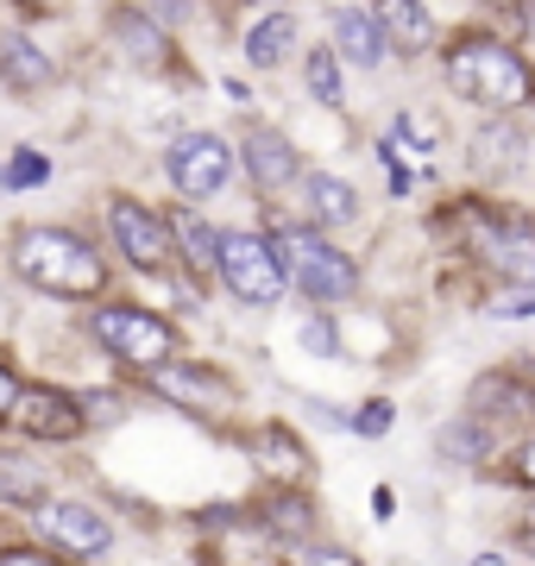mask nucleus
Listing matches in <instances>:
<instances>
[{
	"label": "nucleus",
	"mask_w": 535,
	"mask_h": 566,
	"mask_svg": "<svg viewBox=\"0 0 535 566\" xmlns=\"http://www.w3.org/2000/svg\"><path fill=\"white\" fill-rule=\"evenodd\" d=\"M441 76L479 114H535V63L497 32H460L441 51Z\"/></svg>",
	"instance_id": "obj_1"
},
{
	"label": "nucleus",
	"mask_w": 535,
	"mask_h": 566,
	"mask_svg": "<svg viewBox=\"0 0 535 566\" xmlns=\"http://www.w3.org/2000/svg\"><path fill=\"white\" fill-rule=\"evenodd\" d=\"M13 271L44 296H102L107 290V259L76 233V227H20L13 233Z\"/></svg>",
	"instance_id": "obj_2"
},
{
	"label": "nucleus",
	"mask_w": 535,
	"mask_h": 566,
	"mask_svg": "<svg viewBox=\"0 0 535 566\" xmlns=\"http://www.w3.org/2000/svg\"><path fill=\"white\" fill-rule=\"evenodd\" d=\"M271 240H277V252H284L290 290H303L310 303L328 308V303H347L353 290H359V264H353L315 221H290V227H277Z\"/></svg>",
	"instance_id": "obj_3"
},
{
	"label": "nucleus",
	"mask_w": 535,
	"mask_h": 566,
	"mask_svg": "<svg viewBox=\"0 0 535 566\" xmlns=\"http://www.w3.org/2000/svg\"><path fill=\"white\" fill-rule=\"evenodd\" d=\"M214 277L233 303L246 308H277L290 290V271H284V252L271 233H252V227H227L221 245H214Z\"/></svg>",
	"instance_id": "obj_4"
},
{
	"label": "nucleus",
	"mask_w": 535,
	"mask_h": 566,
	"mask_svg": "<svg viewBox=\"0 0 535 566\" xmlns=\"http://www.w3.org/2000/svg\"><path fill=\"white\" fill-rule=\"evenodd\" d=\"M95 340H102L107 359H120L126 371H165L183 346H177V327L165 315H151V308H133V303H102L95 308Z\"/></svg>",
	"instance_id": "obj_5"
},
{
	"label": "nucleus",
	"mask_w": 535,
	"mask_h": 566,
	"mask_svg": "<svg viewBox=\"0 0 535 566\" xmlns=\"http://www.w3.org/2000/svg\"><path fill=\"white\" fill-rule=\"evenodd\" d=\"M240 170V145L221 133H177L165 145V182L183 202H214Z\"/></svg>",
	"instance_id": "obj_6"
},
{
	"label": "nucleus",
	"mask_w": 535,
	"mask_h": 566,
	"mask_svg": "<svg viewBox=\"0 0 535 566\" xmlns=\"http://www.w3.org/2000/svg\"><path fill=\"white\" fill-rule=\"evenodd\" d=\"M107 240H114V252H120L133 271H170V264H183V252H177V227L158 214V208H145L139 196H114L107 202Z\"/></svg>",
	"instance_id": "obj_7"
},
{
	"label": "nucleus",
	"mask_w": 535,
	"mask_h": 566,
	"mask_svg": "<svg viewBox=\"0 0 535 566\" xmlns=\"http://www.w3.org/2000/svg\"><path fill=\"white\" fill-rule=\"evenodd\" d=\"M460 227H466V252H473L485 271L535 290V221H504L492 208H466Z\"/></svg>",
	"instance_id": "obj_8"
},
{
	"label": "nucleus",
	"mask_w": 535,
	"mask_h": 566,
	"mask_svg": "<svg viewBox=\"0 0 535 566\" xmlns=\"http://www.w3.org/2000/svg\"><path fill=\"white\" fill-rule=\"evenodd\" d=\"M32 528H39V542H51L70 560H102L114 547V523L95 504H76V497H44L32 510Z\"/></svg>",
	"instance_id": "obj_9"
},
{
	"label": "nucleus",
	"mask_w": 535,
	"mask_h": 566,
	"mask_svg": "<svg viewBox=\"0 0 535 566\" xmlns=\"http://www.w3.org/2000/svg\"><path fill=\"white\" fill-rule=\"evenodd\" d=\"M240 164H246V177L259 196H284V189H303V151L277 133V126H252L246 139H240Z\"/></svg>",
	"instance_id": "obj_10"
},
{
	"label": "nucleus",
	"mask_w": 535,
	"mask_h": 566,
	"mask_svg": "<svg viewBox=\"0 0 535 566\" xmlns=\"http://www.w3.org/2000/svg\"><path fill=\"white\" fill-rule=\"evenodd\" d=\"M114 44H120V57L133 70H151V76H170L177 70V44L170 32L158 25V13H145V7H114V20H107Z\"/></svg>",
	"instance_id": "obj_11"
},
{
	"label": "nucleus",
	"mask_w": 535,
	"mask_h": 566,
	"mask_svg": "<svg viewBox=\"0 0 535 566\" xmlns=\"http://www.w3.org/2000/svg\"><path fill=\"white\" fill-rule=\"evenodd\" d=\"M0 88L20 102H39L57 88V57L32 32H0Z\"/></svg>",
	"instance_id": "obj_12"
},
{
	"label": "nucleus",
	"mask_w": 535,
	"mask_h": 566,
	"mask_svg": "<svg viewBox=\"0 0 535 566\" xmlns=\"http://www.w3.org/2000/svg\"><path fill=\"white\" fill-rule=\"evenodd\" d=\"M13 422H20V434H32V441H76L88 416H83V403H76L70 390L25 385L20 403H13Z\"/></svg>",
	"instance_id": "obj_13"
},
{
	"label": "nucleus",
	"mask_w": 535,
	"mask_h": 566,
	"mask_svg": "<svg viewBox=\"0 0 535 566\" xmlns=\"http://www.w3.org/2000/svg\"><path fill=\"white\" fill-rule=\"evenodd\" d=\"M328 44L340 51V63H353V70H378V63L391 57V39H385V25H378L371 7H334Z\"/></svg>",
	"instance_id": "obj_14"
},
{
	"label": "nucleus",
	"mask_w": 535,
	"mask_h": 566,
	"mask_svg": "<svg viewBox=\"0 0 535 566\" xmlns=\"http://www.w3.org/2000/svg\"><path fill=\"white\" fill-rule=\"evenodd\" d=\"M151 390L170 397V403H183V409H202V416H214V409L233 403V385H227L221 371L189 365V359H170L165 371H151Z\"/></svg>",
	"instance_id": "obj_15"
},
{
	"label": "nucleus",
	"mask_w": 535,
	"mask_h": 566,
	"mask_svg": "<svg viewBox=\"0 0 535 566\" xmlns=\"http://www.w3.org/2000/svg\"><path fill=\"white\" fill-rule=\"evenodd\" d=\"M252 465H259L265 479H277V491H296V485H310V472H315L310 447L296 441L290 428H277V422H265L259 434H252Z\"/></svg>",
	"instance_id": "obj_16"
},
{
	"label": "nucleus",
	"mask_w": 535,
	"mask_h": 566,
	"mask_svg": "<svg viewBox=\"0 0 535 566\" xmlns=\"http://www.w3.org/2000/svg\"><path fill=\"white\" fill-rule=\"evenodd\" d=\"M371 13L391 39V57H422L434 44V13L429 0H371Z\"/></svg>",
	"instance_id": "obj_17"
},
{
	"label": "nucleus",
	"mask_w": 535,
	"mask_h": 566,
	"mask_svg": "<svg viewBox=\"0 0 535 566\" xmlns=\"http://www.w3.org/2000/svg\"><path fill=\"white\" fill-rule=\"evenodd\" d=\"M303 208H310V221L322 227V233H334V227H353V221H359V189H353L347 177L310 170V177H303Z\"/></svg>",
	"instance_id": "obj_18"
},
{
	"label": "nucleus",
	"mask_w": 535,
	"mask_h": 566,
	"mask_svg": "<svg viewBox=\"0 0 535 566\" xmlns=\"http://www.w3.org/2000/svg\"><path fill=\"white\" fill-rule=\"evenodd\" d=\"M290 51H296V13L290 7H271L265 20L246 32V63L252 70H277Z\"/></svg>",
	"instance_id": "obj_19"
},
{
	"label": "nucleus",
	"mask_w": 535,
	"mask_h": 566,
	"mask_svg": "<svg viewBox=\"0 0 535 566\" xmlns=\"http://www.w3.org/2000/svg\"><path fill=\"white\" fill-rule=\"evenodd\" d=\"M310 95H315L322 107H340V102H347V82H340V51H334V44L310 51Z\"/></svg>",
	"instance_id": "obj_20"
},
{
	"label": "nucleus",
	"mask_w": 535,
	"mask_h": 566,
	"mask_svg": "<svg viewBox=\"0 0 535 566\" xmlns=\"http://www.w3.org/2000/svg\"><path fill=\"white\" fill-rule=\"evenodd\" d=\"M177 252H183V264H196V271H214V245H221V233L214 227H202L196 214H177Z\"/></svg>",
	"instance_id": "obj_21"
},
{
	"label": "nucleus",
	"mask_w": 535,
	"mask_h": 566,
	"mask_svg": "<svg viewBox=\"0 0 535 566\" xmlns=\"http://www.w3.org/2000/svg\"><path fill=\"white\" fill-rule=\"evenodd\" d=\"M0 491H7V497H39V465H20V460H7V453H0Z\"/></svg>",
	"instance_id": "obj_22"
},
{
	"label": "nucleus",
	"mask_w": 535,
	"mask_h": 566,
	"mask_svg": "<svg viewBox=\"0 0 535 566\" xmlns=\"http://www.w3.org/2000/svg\"><path fill=\"white\" fill-rule=\"evenodd\" d=\"M44 177H51V164H44L39 151H32V145H20V151H13V164H7V182L32 189V182H44Z\"/></svg>",
	"instance_id": "obj_23"
},
{
	"label": "nucleus",
	"mask_w": 535,
	"mask_h": 566,
	"mask_svg": "<svg viewBox=\"0 0 535 566\" xmlns=\"http://www.w3.org/2000/svg\"><path fill=\"white\" fill-rule=\"evenodd\" d=\"M391 428V403H366L359 409V434H385Z\"/></svg>",
	"instance_id": "obj_24"
},
{
	"label": "nucleus",
	"mask_w": 535,
	"mask_h": 566,
	"mask_svg": "<svg viewBox=\"0 0 535 566\" xmlns=\"http://www.w3.org/2000/svg\"><path fill=\"white\" fill-rule=\"evenodd\" d=\"M0 566H63L51 554H32V547H0Z\"/></svg>",
	"instance_id": "obj_25"
},
{
	"label": "nucleus",
	"mask_w": 535,
	"mask_h": 566,
	"mask_svg": "<svg viewBox=\"0 0 535 566\" xmlns=\"http://www.w3.org/2000/svg\"><path fill=\"white\" fill-rule=\"evenodd\" d=\"M20 378H13V365H0V416H13V403H20Z\"/></svg>",
	"instance_id": "obj_26"
},
{
	"label": "nucleus",
	"mask_w": 535,
	"mask_h": 566,
	"mask_svg": "<svg viewBox=\"0 0 535 566\" xmlns=\"http://www.w3.org/2000/svg\"><path fill=\"white\" fill-rule=\"evenodd\" d=\"M516 479L535 491V434H523V447H516Z\"/></svg>",
	"instance_id": "obj_27"
},
{
	"label": "nucleus",
	"mask_w": 535,
	"mask_h": 566,
	"mask_svg": "<svg viewBox=\"0 0 535 566\" xmlns=\"http://www.w3.org/2000/svg\"><path fill=\"white\" fill-rule=\"evenodd\" d=\"M310 566H366V560H359V554H347V547H315Z\"/></svg>",
	"instance_id": "obj_28"
},
{
	"label": "nucleus",
	"mask_w": 535,
	"mask_h": 566,
	"mask_svg": "<svg viewBox=\"0 0 535 566\" xmlns=\"http://www.w3.org/2000/svg\"><path fill=\"white\" fill-rule=\"evenodd\" d=\"M303 340H310L315 353H334V346H340V340H334V327H322V322H310V327H303Z\"/></svg>",
	"instance_id": "obj_29"
},
{
	"label": "nucleus",
	"mask_w": 535,
	"mask_h": 566,
	"mask_svg": "<svg viewBox=\"0 0 535 566\" xmlns=\"http://www.w3.org/2000/svg\"><path fill=\"white\" fill-rule=\"evenodd\" d=\"M466 566H511L504 554H479V560H466Z\"/></svg>",
	"instance_id": "obj_30"
},
{
	"label": "nucleus",
	"mask_w": 535,
	"mask_h": 566,
	"mask_svg": "<svg viewBox=\"0 0 535 566\" xmlns=\"http://www.w3.org/2000/svg\"><path fill=\"white\" fill-rule=\"evenodd\" d=\"M0 196H7V164H0Z\"/></svg>",
	"instance_id": "obj_31"
}]
</instances>
